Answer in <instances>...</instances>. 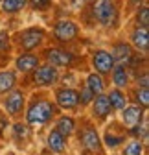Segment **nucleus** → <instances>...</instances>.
<instances>
[{"label": "nucleus", "mask_w": 149, "mask_h": 155, "mask_svg": "<svg viewBox=\"0 0 149 155\" xmlns=\"http://www.w3.org/2000/svg\"><path fill=\"white\" fill-rule=\"evenodd\" d=\"M55 113V107L46 102V100H39V102H35L30 111H28V122L33 124V126H41V124H46L52 116Z\"/></svg>", "instance_id": "nucleus-1"}, {"label": "nucleus", "mask_w": 149, "mask_h": 155, "mask_svg": "<svg viewBox=\"0 0 149 155\" xmlns=\"http://www.w3.org/2000/svg\"><path fill=\"white\" fill-rule=\"evenodd\" d=\"M94 17L101 24L110 26L118 17V9H116L114 0H98L94 4Z\"/></svg>", "instance_id": "nucleus-2"}, {"label": "nucleus", "mask_w": 149, "mask_h": 155, "mask_svg": "<svg viewBox=\"0 0 149 155\" xmlns=\"http://www.w3.org/2000/svg\"><path fill=\"white\" fill-rule=\"evenodd\" d=\"M53 35H55V39H57V41L68 43V41H72V39L78 35V26L74 24V22H70V21H61V22L55 24Z\"/></svg>", "instance_id": "nucleus-3"}, {"label": "nucleus", "mask_w": 149, "mask_h": 155, "mask_svg": "<svg viewBox=\"0 0 149 155\" xmlns=\"http://www.w3.org/2000/svg\"><path fill=\"white\" fill-rule=\"evenodd\" d=\"M46 57L53 67H68L74 61L70 52H65V50H59V48H50L46 52Z\"/></svg>", "instance_id": "nucleus-4"}, {"label": "nucleus", "mask_w": 149, "mask_h": 155, "mask_svg": "<svg viewBox=\"0 0 149 155\" xmlns=\"http://www.w3.org/2000/svg\"><path fill=\"white\" fill-rule=\"evenodd\" d=\"M33 81L37 85H52L57 81V70H55V67H41L37 68L35 76H33Z\"/></svg>", "instance_id": "nucleus-5"}, {"label": "nucleus", "mask_w": 149, "mask_h": 155, "mask_svg": "<svg viewBox=\"0 0 149 155\" xmlns=\"http://www.w3.org/2000/svg\"><path fill=\"white\" fill-rule=\"evenodd\" d=\"M92 63H94L96 70H98V72H101V74H105V72H110V70L114 68L113 55H110L109 52H105V50H100V52H96V55H94V59H92Z\"/></svg>", "instance_id": "nucleus-6"}, {"label": "nucleus", "mask_w": 149, "mask_h": 155, "mask_svg": "<svg viewBox=\"0 0 149 155\" xmlns=\"http://www.w3.org/2000/svg\"><path fill=\"white\" fill-rule=\"evenodd\" d=\"M113 61H116L120 67H123V65H127L129 61H131V57H133V50H131V46L129 45H125V43H118L116 46H114V50H113Z\"/></svg>", "instance_id": "nucleus-7"}, {"label": "nucleus", "mask_w": 149, "mask_h": 155, "mask_svg": "<svg viewBox=\"0 0 149 155\" xmlns=\"http://www.w3.org/2000/svg\"><path fill=\"white\" fill-rule=\"evenodd\" d=\"M57 104L65 109H70V107H76L79 104V94L72 89H61L57 92Z\"/></svg>", "instance_id": "nucleus-8"}, {"label": "nucleus", "mask_w": 149, "mask_h": 155, "mask_svg": "<svg viewBox=\"0 0 149 155\" xmlns=\"http://www.w3.org/2000/svg\"><path fill=\"white\" fill-rule=\"evenodd\" d=\"M43 35H44V31H43V30H37V28L26 30V31L22 33L21 43H22V46H24L26 50H31V48H35L37 45L43 41Z\"/></svg>", "instance_id": "nucleus-9"}, {"label": "nucleus", "mask_w": 149, "mask_h": 155, "mask_svg": "<svg viewBox=\"0 0 149 155\" xmlns=\"http://www.w3.org/2000/svg\"><path fill=\"white\" fill-rule=\"evenodd\" d=\"M22 105H24V94L21 91H15L8 96V100H6V109L8 113L11 114H17V113H21L22 111Z\"/></svg>", "instance_id": "nucleus-10"}, {"label": "nucleus", "mask_w": 149, "mask_h": 155, "mask_svg": "<svg viewBox=\"0 0 149 155\" xmlns=\"http://www.w3.org/2000/svg\"><path fill=\"white\" fill-rule=\"evenodd\" d=\"M81 142L88 151H98L100 150V137L94 129H85L81 133Z\"/></svg>", "instance_id": "nucleus-11"}, {"label": "nucleus", "mask_w": 149, "mask_h": 155, "mask_svg": "<svg viewBox=\"0 0 149 155\" xmlns=\"http://www.w3.org/2000/svg\"><path fill=\"white\" fill-rule=\"evenodd\" d=\"M142 114H144L142 107H136V105L127 107V109L123 111V122H125V126H127V127H135V126H138V122H140V118H142Z\"/></svg>", "instance_id": "nucleus-12"}, {"label": "nucleus", "mask_w": 149, "mask_h": 155, "mask_svg": "<svg viewBox=\"0 0 149 155\" xmlns=\"http://www.w3.org/2000/svg\"><path fill=\"white\" fill-rule=\"evenodd\" d=\"M37 65H39V59H37L35 55H31V54H24V55H21L17 59V68L22 70V72H30Z\"/></svg>", "instance_id": "nucleus-13"}, {"label": "nucleus", "mask_w": 149, "mask_h": 155, "mask_svg": "<svg viewBox=\"0 0 149 155\" xmlns=\"http://www.w3.org/2000/svg\"><path fill=\"white\" fill-rule=\"evenodd\" d=\"M110 113V104H109V98L103 94H98V98L94 100V114L100 116V118H103V116H107Z\"/></svg>", "instance_id": "nucleus-14"}, {"label": "nucleus", "mask_w": 149, "mask_h": 155, "mask_svg": "<svg viewBox=\"0 0 149 155\" xmlns=\"http://www.w3.org/2000/svg\"><path fill=\"white\" fill-rule=\"evenodd\" d=\"M133 43L136 48L140 50H147L149 48V37H147V28H138L133 31Z\"/></svg>", "instance_id": "nucleus-15"}, {"label": "nucleus", "mask_w": 149, "mask_h": 155, "mask_svg": "<svg viewBox=\"0 0 149 155\" xmlns=\"http://www.w3.org/2000/svg\"><path fill=\"white\" fill-rule=\"evenodd\" d=\"M48 146L52 151H63L65 150V137L59 131H52L48 135Z\"/></svg>", "instance_id": "nucleus-16"}, {"label": "nucleus", "mask_w": 149, "mask_h": 155, "mask_svg": "<svg viewBox=\"0 0 149 155\" xmlns=\"http://www.w3.org/2000/svg\"><path fill=\"white\" fill-rule=\"evenodd\" d=\"M15 85V74L6 70V72H0V92H8L11 91Z\"/></svg>", "instance_id": "nucleus-17"}, {"label": "nucleus", "mask_w": 149, "mask_h": 155, "mask_svg": "<svg viewBox=\"0 0 149 155\" xmlns=\"http://www.w3.org/2000/svg\"><path fill=\"white\" fill-rule=\"evenodd\" d=\"M87 83H88V91L92 92V94H101L103 92V81H101V78L98 76V74H90L88 76V80H87Z\"/></svg>", "instance_id": "nucleus-18"}, {"label": "nucleus", "mask_w": 149, "mask_h": 155, "mask_svg": "<svg viewBox=\"0 0 149 155\" xmlns=\"http://www.w3.org/2000/svg\"><path fill=\"white\" fill-rule=\"evenodd\" d=\"M107 98H109L110 107H114V109H125V96L120 91H113Z\"/></svg>", "instance_id": "nucleus-19"}, {"label": "nucleus", "mask_w": 149, "mask_h": 155, "mask_svg": "<svg viewBox=\"0 0 149 155\" xmlns=\"http://www.w3.org/2000/svg\"><path fill=\"white\" fill-rule=\"evenodd\" d=\"M55 131H59L63 137H68V135L74 131V120H72V118H66V116L59 118V122H57V129H55Z\"/></svg>", "instance_id": "nucleus-20"}, {"label": "nucleus", "mask_w": 149, "mask_h": 155, "mask_svg": "<svg viewBox=\"0 0 149 155\" xmlns=\"http://www.w3.org/2000/svg\"><path fill=\"white\" fill-rule=\"evenodd\" d=\"M24 4H26V0H4V2H2V8H4L6 13H15V11H18V9H22Z\"/></svg>", "instance_id": "nucleus-21"}, {"label": "nucleus", "mask_w": 149, "mask_h": 155, "mask_svg": "<svg viewBox=\"0 0 149 155\" xmlns=\"http://www.w3.org/2000/svg\"><path fill=\"white\" fill-rule=\"evenodd\" d=\"M114 83L118 87H125L127 85V72L123 67H116L114 68Z\"/></svg>", "instance_id": "nucleus-22"}, {"label": "nucleus", "mask_w": 149, "mask_h": 155, "mask_svg": "<svg viewBox=\"0 0 149 155\" xmlns=\"http://www.w3.org/2000/svg\"><path fill=\"white\" fill-rule=\"evenodd\" d=\"M123 155H142V144L140 142H131V144L125 148V153Z\"/></svg>", "instance_id": "nucleus-23"}, {"label": "nucleus", "mask_w": 149, "mask_h": 155, "mask_svg": "<svg viewBox=\"0 0 149 155\" xmlns=\"http://www.w3.org/2000/svg\"><path fill=\"white\" fill-rule=\"evenodd\" d=\"M138 22L142 24V28H147V24H149V8H142L138 11Z\"/></svg>", "instance_id": "nucleus-24"}, {"label": "nucleus", "mask_w": 149, "mask_h": 155, "mask_svg": "<svg viewBox=\"0 0 149 155\" xmlns=\"http://www.w3.org/2000/svg\"><path fill=\"white\" fill-rule=\"evenodd\" d=\"M136 100H138L144 107L149 104V92H147V89H140V91L136 92Z\"/></svg>", "instance_id": "nucleus-25"}, {"label": "nucleus", "mask_w": 149, "mask_h": 155, "mask_svg": "<svg viewBox=\"0 0 149 155\" xmlns=\"http://www.w3.org/2000/svg\"><path fill=\"white\" fill-rule=\"evenodd\" d=\"M105 140H107V146H110V148H114V146H118L122 140H123V137H114V135H110V133H107V137H105Z\"/></svg>", "instance_id": "nucleus-26"}, {"label": "nucleus", "mask_w": 149, "mask_h": 155, "mask_svg": "<svg viewBox=\"0 0 149 155\" xmlns=\"http://www.w3.org/2000/svg\"><path fill=\"white\" fill-rule=\"evenodd\" d=\"M15 135L17 137H28V127L22 124H15Z\"/></svg>", "instance_id": "nucleus-27"}, {"label": "nucleus", "mask_w": 149, "mask_h": 155, "mask_svg": "<svg viewBox=\"0 0 149 155\" xmlns=\"http://www.w3.org/2000/svg\"><path fill=\"white\" fill-rule=\"evenodd\" d=\"M92 96H94V94H92L88 89H83V92H81V96H79V100H81V104H88V102L92 100Z\"/></svg>", "instance_id": "nucleus-28"}, {"label": "nucleus", "mask_w": 149, "mask_h": 155, "mask_svg": "<svg viewBox=\"0 0 149 155\" xmlns=\"http://www.w3.org/2000/svg\"><path fill=\"white\" fill-rule=\"evenodd\" d=\"M50 2H52V0H31V6L37 8V9H44Z\"/></svg>", "instance_id": "nucleus-29"}, {"label": "nucleus", "mask_w": 149, "mask_h": 155, "mask_svg": "<svg viewBox=\"0 0 149 155\" xmlns=\"http://www.w3.org/2000/svg\"><path fill=\"white\" fill-rule=\"evenodd\" d=\"M0 48H6V31L0 33Z\"/></svg>", "instance_id": "nucleus-30"}, {"label": "nucleus", "mask_w": 149, "mask_h": 155, "mask_svg": "<svg viewBox=\"0 0 149 155\" xmlns=\"http://www.w3.org/2000/svg\"><path fill=\"white\" fill-rule=\"evenodd\" d=\"M131 2H133V4H140V2H142V0H131Z\"/></svg>", "instance_id": "nucleus-31"}]
</instances>
